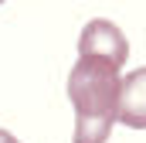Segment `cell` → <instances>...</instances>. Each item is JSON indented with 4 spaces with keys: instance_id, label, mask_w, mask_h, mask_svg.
Returning a JSON list of instances; mask_svg holds the SVG:
<instances>
[{
    "instance_id": "1",
    "label": "cell",
    "mask_w": 146,
    "mask_h": 143,
    "mask_svg": "<svg viewBox=\"0 0 146 143\" xmlns=\"http://www.w3.org/2000/svg\"><path fill=\"white\" fill-rule=\"evenodd\" d=\"M119 65L106 58H78L68 72V99L75 106L72 143H106L119 123Z\"/></svg>"
},
{
    "instance_id": "2",
    "label": "cell",
    "mask_w": 146,
    "mask_h": 143,
    "mask_svg": "<svg viewBox=\"0 0 146 143\" xmlns=\"http://www.w3.org/2000/svg\"><path fill=\"white\" fill-rule=\"evenodd\" d=\"M78 58H106L112 65H126L129 58V44H126V34L112 24V21H92L82 27V37H78Z\"/></svg>"
},
{
    "instance_id": "3",
    "label": "cell",
    "mask_w": 146,
    "mask_h": 143,
    "mask_svg": "<svg viewBox=\"0 0 146 143\" xmlns=\"http://www.w3.org/2000/svg\"><path fill=\"white\" fill-rule=\"evenodd\" d=\"M119 123L129 130H146V65L122 78L119 92Z\"/></svg>"
},
{
    "instance_id": "4",
    "label": "cell",
    "mask_w": 146,
    "mask_h": 143,
    "mask_svg": "<svg viewBox=\"0 0 146 143\" xmlns=\"http://www.w3.org/2000/svg\"><path fill=\"white\" fill-rule=\"evenodd\" d=\"M0 143H17V140H14V136H10L7 130H0Z\"/></svg>"
}]
</instances>
